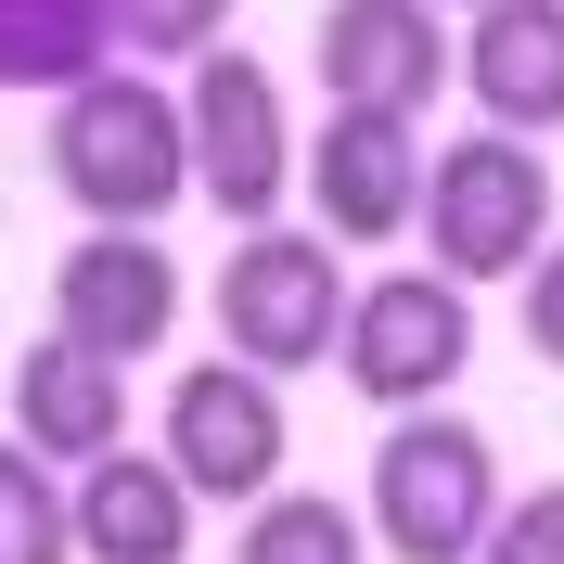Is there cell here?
Masks as SVG:
<instances>
[{
  "instance_id": "cell-18",
  "label": "cell",
  "mask_w": 564,
  "mask_h": 564,
  "mask_svg": "<svg viewBox=\"0 0 564 564\" xmlns=\"http://www.w3.org/2000/svg\"><path fill=\"white\" fill-rule=\"evenodd\" d=\"M475 564H564V488L500 500V513H488V539H475Z\"/></svg>"
},
{
  "instance_id": "cell-10",
  "label": "cell",
  "mask_w": 564,
  "mask_h": 564,
  "mask_svg": "<svg viewBox=\"0 0 564 564\" xmlns=\"http://www.w3.org/2000/svg\"><path fill=\"white\" fill-rule=\"evenodd\" d=\"M308 65L334 104H386V116H423L449 90V13L436 0H321V39Z\"/></svg>"
},
{
  "instance_id": "cell-13",
  "label": "cell",
  "mask_w": 564,
  "mask_h": 564,
  "mask_svg": "<svg viewBox=\"0 0 564 564\" xmlns=\"http://www.w3.org/2000/svg\"><path fill=\"white\" fill-rule=\"evenodd\" d=\"M13 436H26L39 462H104L116 436H129V372L90 347H65V334H39L26 359H13Z\"/></svg>"
},
{
  "instance_id": "cell-6",
  "label": "cell",
  "mask_w": 564,
  "mask_h": 564,
  "mask_svg": "<svg viewBox=\"0 0 564 564\" xmlns=\"http://www.w3.org/2000/svg\"><path fill=\"white\" fill-rule=\"evenodd\" d=\"M475 359V308H462L449 270H372L334 321V372H347L372 411H423V398L462 386Z\"/></svg>"
},
{
  "instance_id": "cell-9",
  "label": "cell",
  "mask_w": 564,
  "mask_h": 564,
  "mask_svg": "<svg viewBox=\"0 0 564 564\" xmlns=\"http://www.w3.org/2000/svg\"><path fill=\"white\" fill-rule=\"evenodd\" d=\"M52 334L90 359H154L180 334V270L154 231H90V245H65V270H52Z\"/></svg>"
},
{
  "instance_id": "cell-7",
  "label": "cell",
  "mask_w": 564,
  "mask_h": 564,
  "mask_svg": "<svg viewBox=\"0 0 564 564\" xmlns=\"http://www.w3.org/2000/svg\"><path fill=\"white\" fill-rule=\"evenodd\" d=\"M295 180L321 206V245H372L386 257L423 206V116H386V104H334L321 141H295Z\"/></svg>"
},
{
  "instance_id": "cell-16",
  "label": "cell",
  "mask_w": 564,
  "mask_h": 564,
  "mask_svg": "<svg viewBox=\"0 0 564 564\" xmlns=\"http://www.w3.org/2000/svg\"><path fill=\"white\" fill-rule=\"evenodd\" d=\"M65 488H52V462L26 436H0V564H65Z\"/></svg>"
},
{
  "instance_id": "cell-2",
  "label": "cell",
  "mask_w": 564,
  "mask_h": 564,
  "mask_svg": "<svg viewBox=\"0 0 564 564\" xmlns=\"http://www.w3.org/2000/svg\"><path fill=\"white\" fill-rule=\"evenodd\" d=\"M411 231H423V270H449V282H513L539 245H552V167H539V141L475 116L449 154H423Z\"/></svg>"
},
{
  "instance_id": "cell-19",
  "label": "cell",
  "mask_w": 564,
  "mask_h": 564,
  "mask_svg": "<svg viewBox=\"0 0 564 564\" xmlns=\"http://www.w3.org/2000/svg\"><path fill=\"white\" fill-rule=\"evenodd\" d=\"M513 282H527V347H539V359L564 372V245H539V257H527Z\"/></svg>"
},
{
  "instance_id": "cell-17",
  "label": "cell",
  "mask_w": 564,
  "mask_h": 564,
  "mask_svg": "<svg viewBox=\"0 0 564 564\" xmlns=\"http://www.w3.org/2000/svg\"><path fill=\"white\" fill-rule=\"evenodd\" d=\"M116 52H167V65H193L206 39H231V0H104Z\"/></svg>"
},
{
  "instance_id": "cell-1",
  "label": "cell",
  "mask_w": 564,
  "mask_h": 564,
  "mask_svg": "<svg viewBox=\"0 0 564 564\" xmlns=\"http://www.w3.org/2000/svg\"><path fill=\"white\" fill-rule=\"evenodd\" d=\"M39 167L90 231H154V218L193 193V141H180V90L129 65H90L77 90H52V141Z\"/></svg>"
},
{
  "instance_id": "cell-4",
  "label": "cell",
  "mask_w": 564,
  "mask_h": 564,
  "mask_svg": "<svg viewBox=\"0 0 564 564\" xmlns=\"http://www.w3.org/2000/svg\"><path fill=\"white\" fill-rule=\"evenodd\" d=\"M180 141H193V193H206L231 231H257V218L282 206V180H295V116H282L270 65L231 52V39H206L193 77H180Z\"/></svg>"
},
{
  "instance_id": "cell-11",
  "label": "cell",
  "mask_w": 564,
  "mask_h": 564,
  "mask_svg": "<svg viewBox=\"0 0 564 564\" xmlns=\"http://www.w3.org/2000/svg\"><path fill=\"white\" fill-rule=\"evenodd\" d=\"M449 77L488 129H564V0H475L449 39Z\"/></svg>"
},
{
  "instance_id": "cell-8",
  "label": "cell",
  "mask_w": 564,
  "mask_h": 564,
  "mask_svg": "<svg viewBox=\"0 0 564 564\" xmlns=\"http://www.w3.org/2000/svg\"><path fill=\"white\" fill-rule=\"evenodd\" d=\"M167 475L193 500H257L282 475V386L257 359H193L167 386Z\"/></svg>"
},
{
  "instance_id": "cell-3",
  "label": "cell",
  "mask_w": 564,
  "mask_h": 564,
  "mask_svg": "<svg viewBox=\"0 0 564 564\" xmlns=\"http://www.w3.org/2000/svg\"><path fill=\"white\" fill-rule=\"evenodd\" d=\"M500 513V449L488 423L462 411H398V436L372 449V539H386L398 564H475V539H488Z\"/></svg>"
},
{
  "instance_id": "cell-20",
  "label": "cell",
  "mask_w": 564,
  "mask_h": 564,
  "mask_svg": "<svg viewBox=\"0 0 564 564\" xmlns=\"http://www.w3.org/2000/svg\"><path fill=\"white\" fill-rule=\"evenodd\" d=\"M436 13H475V0H436Z\"/></svg>"
},
{
  "instance_id": "cell-15",
  "label": "cell",
  "mask_w": 564,
  "mask_h": 564,
  "mask_svg": "<svg viewBox=\"0 0 564 564\" xmlns=\"http://www.w3.org/2000/svg\"><path fill=\"white\" fill-rule=\"evenodd\" d=\"M231 564H372V539H359L347 500H321V488H257Z\"/></svg>"
},
{
  "instance_id": "cell-5",
  "label": "cell",
  "mask_w": 564,
  "mask_h": 564,
  "mask_svg": "<svg viewBox=\"0 0 564 564\" xmlns=\"http://www.w3.org/2000/svg\"><path fill=\"white\" fill-rule=\"evenodd\" d=\"M334 321H347V245L257 218L245 245H231V270H218V334H231V359H257L282 386V372L334 359Z\"/></svg>"
},
{
  "instance_id": "cell-14",
  "label": "cell",
  "mask_w": 564,
  "mask_h": 564,
  "mask_svg": "<svg viewBox=\"0 0 564 564\" xmlns=\"http://www.w3.org/2000/svg\"><path fill=\"white\" fill-rule=\"evenodd\" d=\"M90 65H116L104 0H0V90H77Z\"/></svg>"
},
{
  "instance_id": "cell-12",
  "label": "cell",
  "mask_w": 564,
  "mask_h": 564,
  "mask_svg": "<svg viewBox=\"0 0 564 564\" xmlns=\"http://www.w3.org/2000/svg\"><path fill=\"white\" fill-rule=\"evenodd\" d=\"M65 539H77V564H180L193 552V488L167 475V449H129L116 436L104 462H77Z\"/></svg>"
}]
</instances>
